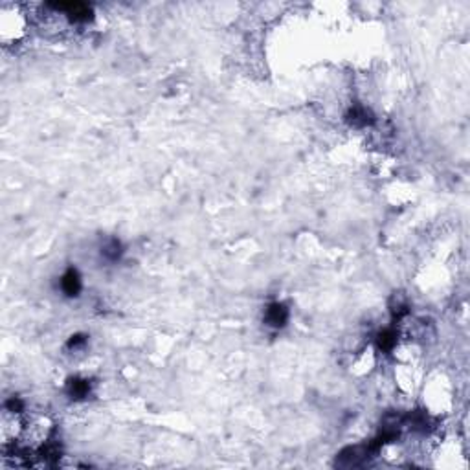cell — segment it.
Instances as JSON below:
<instances>
[{"label":"cell","mask_w":470,"mask_h":470,"mask_svg":"<svg viewBox=\"0 0 470 470\" xmlns=\"http://www.w3.org/2000/svg\"><path fill=\"white\" fill-rule=\"evenodd\" d=\"M287 316H288L287 309L283 305H279V303H274V305L268 307V312H266V322L272 327H281L287 322Z\"/></svg>","instance_id":"obj_1"},{"label":"cell","mask_w":470,"mask_h":470,"mask_svg":"<svg viewBox=\"0 0 470 470\" xmlns=\"http://www.w3.org/2000/svg\"><path fill=\"white\" fill-rule=\"evenodd\" d=\"M62 290L68 294V296H77L79 288H81V279H79V274L76 270H68L64 276H62Z\"/></svg>","instance_id":"obj_2"},{"label":"cell","mask_w":470,"mask_h":470,"mask_svg":"<svg viewBox=\"0 0 470 470\" xmlns=\"http://www.w3.org/2000/svg\"><path fill=\"white\" fill-rule=\"evenodd\" d=\"M87 391H88V384L85 380H72L70 382V393L74 397H83V395H87Z\"/></svg>","instance_id":"obj_3"},{"label":"cell","mask_w":470,"mask_h":470,"mask_svg":"<svg viewBox=\"0 0 470 470\" xmlns=\"http://www.w3.org/2000/svg\"><path fill=\"white\" fill-rule=\"evenodd\" d=\"M395 346V334L391 331H386L380 334V347L382 349H391Z\"/></svg>","instance_id":"obj_4"}]
</instances>
